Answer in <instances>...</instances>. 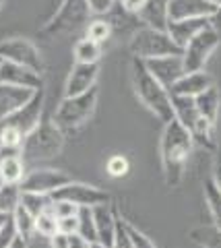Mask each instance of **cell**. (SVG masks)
<instances>
[{"label":"cell","instance_id":"obj_12","mask_svg":"<svg viewBox=\"0 0 221 248\" xmlns=\"http://www.w3.org/2000/svg\"><path fill=\"white\" fill-rule=\"evenodd\" d=\"M97 75H100V62H95V64L74 62L64 85V97L81 95V93L97 87Z\"/></svg>","mask_w":221,"mask_h":248},{"label":"cell","instance_id":"obj_27","mask_svg":"<svg viewBox=\"0 0 221 248\" xmlns=\"http://www.w3.org/2000/svg\"><path fill=\"white\" fill-rule=\"evenodd\" d=\"M21 184L0 182V213L13 215L15 209L21 205Z\"/></svg>","mask_w":221,"mask_h":248},{"label":"cell","instance_id":"obj_14","mask_svg":"<svg viewBox=\"0 0 221 248\" xmlns=\"http://www.w3.org/2000/svg\"><path fill=\"white\" fill-rule=\"evenodd\" d=\"M143 62H145V66H147V71L153 75L165 89H170L172 85L186 73L182 56H162V58H149Z\"/></svg>","mask_w":221,"mask_h":248},{"label":"cell","instance_id":"obj_20","mask_svg":"<svg viewBox=\"0 0 221 248\" xmlns=\"http://www.w3.org/2000/svg\"><path fill=\"white\" fill-rule=\"evenodd\" d=\"M25 178V159L21 153L0 155V182L6 184H21Z\"/></svg>","mask_w":221,"mask_h":248},{"label":"cell","instance_id":"obj_39","mask_svg":"<svg viewBox=\"0 0 221 248\" xmlns=\"http://www.w3.org/2000/svg\"><path fill=\"white\" fill-rule=\"evenodd\" d=\"M58 232H62V234H77V232H79V219H77V215L60 217V219H58Z\"/></svg>","mask_w":221,"mask_h":248},{"label":"cell","instance_id":"obj_6","mask_svg":"<svg viewBox=\"0 0 221 248\" xmlns=\"http://www.w3.org/2000/svg\"><path fill=\"white\" fill-rule=\"evenodd\" d=\"M95 108H97V87L81 93V95L64 97L62 102H60L56 114L52 116V120L62 130L64 128H79L95 114Z\"/></svg>","mask_w":221,"mask_h":248},{"label":"cell","instance_id":"obj_46","mask_svg":"<svg viewBox=\"0 0 221 248\" xmlns=\"http://www.w3.org/2000/svg\"><path fill=\"white\" fill-rule=\"evenodd\" d=\"M9 248H27V242H25V240H21V238H17Z\"/></svg>","mask_w":221,"mask_h":248},{"label":"cell","instance_id":"obj_9","mask_svg":"<svg viewBox=\"0 0 221 248\" xmlns=\"http://www.w3.org/2000/svg\"><path fill=\"white\" fill-rule=\"evenodd\" d=\"M52 199L68 201V203H73L77 207H97V205L112 203V197L108 190L85 184V182H73V180L52 192Z\"/></svg>","mask_w":221,"mask_h":248},{"label":"cell","instance_id":"obj_40","mask_svg":"<svg viewBox=\"0 0 221 248\" xmlns=\"http://www.w3.org/2000/svg\"><path fill=\"white\" fill-rule=\"evenodd\" d=\"M52 209H54L56 217L60 219V217H68V215H77L79 207L68 203V201H54V205H52Z\"/></svg>","mask_w":221,"mask_h":248},{"label":"cell","instance_id":"obj_10","mask_svg":"<svg viewBox=\"0 0 221 248\" xmlns=\"http://www.w3.org/2000/svg\"><path fill=\"white\" fill-rule=\"evenodd\" d=\"M71 182L68 174L60 172L54 168H35L31 172H25V178L21 180L23 192H42V195H52L60 186Z\"/></svg>","mask_w":221,"mask_h":248},{"label":"cell","instance_id":"obj_24","mask_svg":"<svg viewBox=\"0 0 221 248\" xmlns=\"http://www.w3.org/2000/svg\"><path fill=\"white\" fill-rule=\"evenodd\" d=\"M190 240L201 248H221V228L217 226H199L190 232Z\"/></svg>","mask_w":221,"mask_h":248},{"label":"cell","instance_id":"obj_26","mask_svg":"<svg viewBox=\"0 0 221 248\" xmlns=\"http://www.w3.org/2000/svg\"><path fill=\"white\" fill-rule=\"evenodd\" d=\"M13 219H15V223H17L19 238L25 240V242L29 244L33 240V236L37 234L35 232V215H31L25 207L19 205L17 209H15V213H13Z\"/></svg>","mask_w":221,"mask_h":248},{"label":"cell","instance_id":"obj_5","mask_svg":"<svg viewBox=\"0 0 221 248\" xmlns=\"http://www.w3.org/2000/svg\"><path fill=\"white\" fill-rule=\"evenodd\" d=\"M91 21V11L87 0H62L58 11L52 15V19L45 23L42 29V35L56 40V37H64L79 27L87 25Z\"/></svg>","mask_w":221,"mask_h":248},{"label":"cell","instance_id":"obj_47","mask_svg":"<svg viewBox=\"0 0 221 248\" xmlns=\"http://www.w3.org/2000/svg\"><path fill=\"white\" fill-rule=\"evenodd\" d=\"M89 248H108V246H103L102 242H91V244H89Z\"/></svg>","mask_w":221,"mask_h":248},{"label":"cell","instance_id":"obj_35","mask_svg":"<svg viewBox=\"0 0 221 248\" xmlns=\"http://www.w3.org/2000/svg\"><path fill=\"white\" fill-rule=\"evenodd\" d=\"M112 248H134L133 244V238L128 234V228H126V221L118 217V228H116V238H114V244Z\"/></svg>","mask_w":221,"mask_h":248},{"label":"cell","instance_id":"obj_15","mask_svg":"<svg viewBox=\"0 0 221 248\" xmlns=\"http://www.w3.org/2000/svg\"><path fill=\"white\" fill-rule=\"evenodd\" d=\"M37 91L40 89H27V87H17V85H9V83H0V120L19 112L23 106L31 102Z\"/></svg>","mask_w":221,"mask_h":248},{"label":"cell","instance_id":"obj_7","mask_svg":"<svg viewBox=\"0 0 221 248\" xmlns=\"http://www.w3.org/2000/svg\"><path fill=\"white\" fill-rule=\"evenodd\" d=\"M219 35H221L219 31L209 25L203 31H199V33L182 48V62H184L186 73L203 71L205 64H207V60L211 58V54L217 50Z\"/></svg>","mask_w":221,"mask_h":248},{"label":"cell","instance_id":"obj_2","mask_svg":"<svg viewBox=\"0 0 221 248\" xmlns=\"http://www.w3.org/2000/svg\"><path fill=\"white\" fill-rule=\"evenodd\" d=\"M131 81H133L136 97L141 99V104L149 112H153L163 124L174 120L170 91L147 71V66H145V62L141 58H133L131 62Z\"/></svg>","mask_w":221,"mask_h":248},{"label":"cell","instance_id":"obj_28","mask_svg":"<svg viewBox=\"0 0 221 248\" xmlns=\"http://www.w3.org/2000/svg\"><path fill=\"white\" fill-rule=\"evenodd\" d=\"M203 190H205V201H207V207H209V213L213 217V226L221 228V190L215 186V182L207 178L203 184Z\"/></svg>","mask_w":221,"mask_h":248},{"label":"cell","instance_id":"obj_45","mask_svg":"<svg viewBox=\"0 0 221 248\" xmlns=\"http://www.w3.org/2000/svg\"><path fill=\"white\" fill-rule=\"evenodd\" d=\"M211 27L217 29L221 33V2L217 4V11H215V15H213V19H211Z\"/></svg>","mask_w":221,"mask_h":248},{"label":"cell","instance_id":"obj_13","mask_svg":"<svg viewBox=\"0 0 221 248\" xmlns=\"http://www.w3.org/2000/svg\"><path fill=\"white\" fill-rule=\"evenodd\" d=\"M42 110H44V91L40 89L33 95V99L29 104H25L21 108L19 112H15L13 116H9V118H4V120H0V122H6V124H11L13 128H17L21 130L23 135H27L31 133V130L37 126V124L42 122Z\"/></svg>","mask_w":221,"mask_h":248},{"label":"cell","instance_id":"obj_1","mask_svg":"<svg viewBox=\"0 0 221 248\" xmlns=\"http://www.w3.org/2000/svg\"><path fill=\"white\" fill-rule=\"evenodd\" d=\"M194 147V141L190 137L188 128L174 118L163 124L162 141H159V153H162V166H163V178L170 188H176L184 176L186 161L190 157V151Z\"/></svg>","mask_w":221,"mask_h":248},{"label":"cell","instance_id":"obj_11","mask_svg":"<svg viewBox=\"0 0 221 248\" xmlns=\"http://www.w3.org/2000/svg\"><path fill=\"white\" fill-rule=\"evenodd\" d=\"M217 2L213 0H170L167 2V21L184 19H213Z\"/></svg>","mask_w":221,"mask_h":248},{"label":"cell","instance_id":"obj_34","mask_svg":"<svg viewBox=\"0 0 221 248\" xmlns=\"http://www.w3.org/2000/svg\"><path fill=\"white\" fill-rule=\"evenodd\" d=\"M19 238V232H17V223H15L13 215L6 219L2 226H0V248H9L15 240Z\"/></svg>","mask_w":221,"mask_h":248},{"label":"cell","instance_id":"obj_16","mask_svg":"<svg viewBox=\"0 0 221 248\" xmlns=\"http://www.w3.org/2000/svg\"><path fill=\"white\" fill-rule=\"evenodd\" d=\"M0 83L17 85V87H27V89H42V75L31 71L27 66L15 64V62L2 60L0 62Z\"/></svg>","mask_w":221,"mask_h":248},{"label":"cell","instance_id":"obj_3","mask_svg":"<svg viewBox=\"0 0 221 248\" xmlns=\"http://www.w3.org/2000/svg\"><path fill=\"white\" fill-rule=\"evenodd\" d=\"M64 147V133L58 128L54 120H42L37 126L27 135L21 149V157L25 161H42L52 159L62 151Z\"/></svg>","mask_w":221,"mask_h":248},{"label":"cell","instance_id":"obj_42","mask_svg":"<svg viewBox=\"0 0 221 248\" xmlns=\"http://www.w3.org/2000/svg\"><path fill=\"white\" fill-rule=\"evenodd\" d=\"M147 2H149V0H122V6H124L128 13L139 15L145 9V4H147Z\"/></svg>","mask_w":221,"mask_h":248},{"label":"cell","instance_id":"obj_8","mask_svg":"<svg viewBox=\"0 0 221 248\" xmlns=\"http://www.w3.org/2000/svg\"><path fill=\"white\" fill-rule=\"evenodd\" d=\"M0 58L15 62V64L27 66L35 73H44V58L37 46L33 42L25 40V37H9V40L0 42Z\"/></svg>","mask_w":221,"mask_h":248},{"label":"cell","instance_id":"obj_31","mask_svg":"<svg viewBox=\"0 0 221 248\" xmlns=\"http://www.w3.org/2000/svg\"><path fill=\"white\" fill-rule=\"evenodd\" d=\"M77 219H79V232H77V234L85 238L87 242H97L95 219H93V207H79Z\"/></svg>","mask_w":221,"mask_h":248},{"label":"cell","instance_id":"obj_30","mask_svg":"<svg viewBox=\"0 0 221 248\" xmlns=\"http://www.w3.org/2000/svg\"><path fill=\"white\" fill-rule=\"evenodd\" d=\"M213 128H215V124L207 122L205 118H199V120H196V124L188 130V133H190V137H192V141L203 145L205 149H215V137H213Z\"/></svg>","mask_w":221,"mask_h":248},{"label":"cell","instance_id":"obj_29","mask_svg":"<svg viewBox=\"0 0 221 248\" xmlns=\"http://www.w3.org/2000/svg\"><path fill=\"white\" fill-rule=\"evenodd\" d=\"M21 205L31 215L37 217L40 213L52 209L54 199H52V195H42V192H21Z\"/></svg>","mask_w":221,"mask_h":248},{"label":"cell","instance_id":"obj_23","mask_svg":"<svg viewBox=\"0 0 221 248\" xmlns=\"http://www.w3.org/2000/svg\"><path fill=\"white\" fill-rule=\"evenodd\" d=\"M167 2L170 0H149L145 9L139 13V19L143 25L153 29H165L167 27Z\"/></svg>","mask_w":221,"mask_h":248},{"label":"cell","instance_id":"obj_25","mask_svg":"<svg viewBox=\"0 0 221 248\" xmlns=\"http://www.w3.org/2000/svg\"><path fill=\"white\" fill-rule=\"evenodd\" d=\"M74 62H85V64H95L102 58V44H97L89 37H83L74 44Z\"/></svg>","mask_w":221,"mask_h":248},{"label":"cell","instance_id":"obj_50","mask_svg":"<svg viewBox=\"0 0 221 248\" xmlns=\"http://www.w3.org/2000/svg\"><path fill=\"white\" fill-rule=\"evenodd\" d=\"M2 4H4V0H0V6H2Z\"/></svg>","mask_w":221,"mask_h":248},{"label":"cell","instance_id":"obj_43","mask_svg":"<svg viewBox=\"0 0 221 248\" xmlns=\"http://www.w3.org/2000/svg\"><path fill=\"white\" fill-rule=\"evenodd\" d=\"M89 244L91 242H87L83 236H79V234H68V244H66V248H89Z\"/></svg>","mask_w":221,"mask_h":248},{"label":"cell","instance_id":"obj_17","mask_svg":"<svg viewBox=\"0 0 221 248\" xmlns=\"http://www.w3.org/2000/svg\"><path fill=\"white\" fill-rule=\"evenodd\" d=\"M213 83V77L205 71H194V73H184L180 79L172 85L170 95H182V97H196L203 91H207Z\"/></svg>","mask_w":221,"mask_h":248},{"label":"cell","instance_id":"obj_32","mask_svg":"<svg viewBox=\"0 0 221 248\" xmlns=\"http://www.w3.org/2000/svg\"><path fill=\"white\" fill-rule=\"evenodd\" d=\"M35 232L44 238H52L54 234H58V217L54 213V209H48L35 217Z\"/></svg>","mask_w":221,"mask_h":248},{"label":"cell","instance_id":"obj_44","mask_svg":"<svg viewBox=\"0 0 221 248\" xmlns=\"http://www.w3.org/2000/svg\"><path fill=\"white\" fill-rule=\"evenodd\" d=\"M66 244H68V234H62V232H58V234L50 238L52 248H66Z\"/></svg>","mask_w":221,"mask_h":248},{"label":"cell","instance_id":"obj_48","mask_svg":"<svg viewBox=\"0 0 221 248\" xmlns=\"http://www.w3.org/2000/svg\"><path fill=\"white\" fill-rule=\"evenodd\" d=\"M9 217H11V215H6V213H0V226H2V223H4L6 219H9Z\"/></svg>","mask_w":221,"mask_h":248},{"label":"cell","instance_id":"obj_52","mask_svg":"<svg viewBox=\"0 0 221 248\" xmlns=\"http://www.w3.org/2000/svg\"><path fill=\"white\" fill-rule=\"evenodd\" d=\"M0 62H2V58H0Z\"/></svg>","mask_w":221,"mask_h":248},{"label":"cell","instance_id":"obj_18","mask_svg":"<svg viewBox=\"0 0 221 248\" xmlns=\"http://www.w3.org/2000/svg\"><path fill=\"white\" fill-rule=\"evenodd\" d=\"M93 219H95V232H97V242L103 246L112 248L114 238H116V228H118V215L112 209L110 203L93 207Z\"/></svg>","mask_w":221,"mask_h":248},{"label":"cell","instance_id":"obj_33","mask_svg":"<svg viewBox=\"0 0 221 248\" xmlns=\"http://www.w3.org/2000/svg\"><path fill=\"white\" fill-rule=\"evenodd\" d=\"M85 37H89V40H93L97 44H103L105 40H110V37H112L110 23L105 19H102V17L91 19L87 23V27H85Z\"/></svg>","mask_w":221,"mask_h":248},{"label":"cell","instance_id":"obj_41","mask_svg":"<svg viewBox=\"0 0 221 248\" xmlns=\"http://www.w3.org/2000/svg\"><path fill=\"white\" fill-rule=\"evenodd\" d=\"M211 180L215 182V186L221 190V147L215 153V159H213V170H211Z\"/></svg>","mask_w":221,"mask_h":248},{"label":"cell","instance_id":"obj_51","mask_svg":"<svg viewBox=\"0 0 221 248\" xmlns=\"http://www.w3.org/2000/svg\"><path fill=\"white\" fill-rule=\"evenodd\" d=\"M116 2H122V0H116Z\"/></svg>","mask_w":221,"mask_h":248},{"label":"cell","instance_id":"obj_37","mask_svg":"<svg viewBox=\"0 0 221 248\" xmlns=\"http://www.w3.org/2000/svg\"><path fill=\"white\" fill-rule=\"evenodd\" d=\"M126 228H128V234H131V238H133L134 248H157V246L153 244V240H151L147 234H143L139 228H134L133 223L126 221Z\"/></svg>","mask_w":221,"mask_h":248},{"label":"cell","instance_id":"obj_21","mask_svg":"<svg viewBox=\"0 0 221 248\" xmlns=\"http://www.w3.org/2000/svg\"><path fill=\"white\" fill-rule=\"evenodd\" d=\"M172 110L174 118H176L184 128H192L196 120L201 118L199 110H196L194 97H182V95H172Z\"/></svg>","mask_w":221,"mask_h":248},{"label":"cell","instance_id":"obj_22","mask_svg":"<svg viewBox=\"0 0 221 248\" xmlns=\"http://www.w3.org/2000/svg\"><path fill=\"white\" fill-rule=\"evenodd\" d=\"M194 104H196V110H199L201 118H205L211 124L217 122L219 106H221V95H219V89L215 87V85H211L207 91H203L201 95H196Z\"/></svg>","mask_w":221,"mask_h":248},{"label":"cell","instance_id":"obj_49","mask_svg":"<svg viewBox=\"0 0 221 248\" xmlns=\"http://www.w3.org/2000/svg\"><path fill=\"white\" fill-rule=\"evenodd\" d=\"M213 2H217V4H219V2H221V0H213Z\"/></svg>","mask_w":221,"mask_h":248},{"label":"cell","instance_id":"obj_36","mask_svg":"<svg viewBox=\"0 0 221 248\" xmlns=\"http://www.w3.org/2000/svg\"><path fill=\"white\" fill-rule=\"evenodd\" d=\"M128 170H131V164H128V159L122 157V155H114V157L108 161V174L114 178L128 174Z\"/></svg>","mask_w":221,"mask_h":248},{"label":"cell","instance_id":"obj_19","mask_svg":"<svg viewBox=\"0 0 221 248\" xmlns=\"http://www.w3.org/2000/svg\"><path fill=\"white\" fill-rule=\"evenodd\" d=\"M211 21L209 19H184V21H167V35L174 40V44L184 48V46L192 40V37L203 31L205 27H209Z\"/></svg>","mask_w":221,"mask_h":248},{"label":"cell","instance_id":"obj_4","mask_svg":"<svg viewBox=\"0 0 221 248\" xmlns=\"http://www.w3.org/2000/svg\"><path fill=\"white\" fill-rule=\"evenodd\" d=\"M128 50L133 58L149 60V58H162V56H182V48L174 44V40L167 35L165 29H153L143 25L136 29L128 40Z\"/></svg>","mask_w":221,"mask_h":248},{"label":"cell","instance_id":"obj_38","mask_svg":"<svg viewBox=\"0 0 221 248\" xmlns=\"http://www.w3.org/2000/svg\"><path fill=\"white\" fill-rule=\"evenodd\" d=\"M87 4H89L91 15H95V17H105V15L112 11V6L116 4V0H87Z\"/></svg>","mask_w":221,"mask_h":248}]
</instances>
